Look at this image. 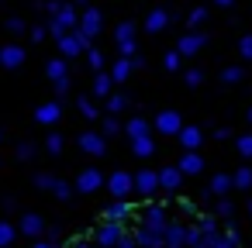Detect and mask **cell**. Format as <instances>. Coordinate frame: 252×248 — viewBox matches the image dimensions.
<instances>
[{"label": "cell", "instance_id": "obj_1", "mask_svg": "<svg viewBox=\"0 0 252 248\" xmlns=\"http://www.w3.org/2000/svg\"><path fill=\"white\" fill-rule=\"evenodd\" d=\"M80 28V11H76V4H63L59 7V14L56 18H49V35L59 42L63 35H69V31H76Z\"/></svg>", "mask_w": 252, "mask_h": 248}, {"label": "cell", "instance_id": "obj_2", "mask_svg": "<svg viewBox=\"0 0 252 248\" xmlns=\"http://www.w3.org/2000/svg\"><path fill=\"white\" fill-rule=\"evenodd\" d=\"M125 238V224H114V220H104L97 231H94V245L97 248H118Z\"/></svg>", "mask_w": 252, "mask_h": 248}, {"label": "cell", "instance_id": "obj_3", "mask_svg": "<svg viewBox=\"0 0 252 248\" xmlns=\"http://www.w3.org/2000/svg\"><path fill=\"white\" fill-rule=\"evenodd\" d=\"M80 52H90V38H87L80 28L59 38V55H63V59H73V55H80Z\"/></svg>", "mask_w": 252, "mask_h": 248}, {"label": "cell", "instance_id": "obj_4", "mask_svg": "<svg viewBox=\"0 0 252 248\" xmlns=\"http://www.w3.org/2000/svg\"><path fill=\"white\" fill-rule=\"evenodd\" d=\"M104 186L111 190V196H114V200H128V196L135 193V176L118 169V172H111V176H107V183H104Z\"/></svg>", "mask_w": 252, "mask_h": 248}, {"label": "cell", "instance_id": "obj_5", "mask_svg": "<svg viewBox=\"0 0 252 248\" xmlns=\"http://www.w3.org/2000/svg\"><path fill=\"white\" fill-rule=\"evenodd\" d=\"M114 42H118V52H121V59H135V25L131 21H121L118 28H114Z\"/></svg>", "mask_w": 252, "mask_h": 248}, {"label": "cell", "instance_id": "obj_6", "mask_svg": "<svg viewBox=\"0 0 252 248\" xmlns=\"http://www.w3.org/2000/svg\"><path fill=\"white\" fill-rule=\"evenodd\" d=\"M45 217L42 214H35V210H28V214H21V224H18V234H25V238H45Z\"/></svg>", "mask_w": 252, "mask_h": 248}, {"label": "cell", "instance_id": "obj_7", "mask_svg": "<svg viewBox=\"0 0 252 248\" xmlns=\"http://www.w3.org/2000/svg\"><path fill=\"white\" fill-rule=\"evenodd\" d=\"M80 31L94 42V38L104 31V14H100L97 7H83V14H80Z\"/></svg>", "mask_w": 252, "mask_h": 248}, {"label": "cell", "instance_id": "obj_8", "mask_svg": "<svg viewBox=\"0 0 252 248\" xmlns=\"http://www.w3.org/2000/svg\"><path fill=\"white\" fill-rule=\"evenodd\" d=\"M104 183H107V179H104V172H100V169H83V172L76 176L73 190H76V193H97Z\"/></svg>", "mask_w": 252, "mask_h": 248}, {"label": "cell", "instance_id": "obj_9", "mask_svg": "<svg viewBox=\"0 0 252 248\" xmlns=\"http://www.w3.org/2000/svg\"><path fill=\"white\" fill-rule=\"evenodd\" d=\"M76 145H80L87 155H107V138H104L100 131H83Z\"/></svg>", "mask_w": 252, "mask_h": 248}, {"label": "cell", "instance_id": "obj_10", "mask_svg": "<svg viewBox=\"0 0 252 248\" xmlns=\"http://www.w3.org/2000/svg\"><path fill=\"white\" fill-rule=\"evenodd\" d=\"M156 131H159V135H180V131H183V117H180L176 110H159Z\"/></svg>", "mask_w": 252, "mask_h": 248}, {"label": "cell", "instance_id": "obj_11", "mask_svg": "<svg viewBox=\"0 0 252 248\" xmlns=\"http://www.w3.org/2000/svg\"><path fill=\"white\" fill-rule=\"evenodd\" d=\"M156 190H159V172H156V169L135 172V193H138V196H152Z\"/></svg>", "mask_w": 252, "mask_h": 248}, {"label": "cell", "instance_id": "obj_12", "mask_svg": "<svg viewBox=\"0 0 252 248\" xmlns=\"http://www.w3.org/2000/svg\"><path fill=\"white\" fill-rule=\"evenodd\" d=\"M204 45H207V35H200V31H187V35L176 42V52H180V55H197Z\"/></svg>", "mask_w": 252, "mask_h": 248}, {"label": "cell", "instance_id": "obj_13", "mask_svg": "<svg viewBox=\"0 0 252 248\" xmlns=\"http://www.w3.org/2000/svg\"><path fill=\"white\" fill-rule=\"evenodd\" d=\"M142 224L152 227V231H166V224H169V220H166V207H162V203H149L145 214H142Z\"/></svg>", "mask_w": 252, "mask_h": 248}, {"label": "cell", "instance_id": "obj_14", "mask_svg": "<svg viewBox=\"0 0 252 248\" xmlns=\"http://www.w3.org/2000/svg\"><path fill=\"white\" fill-rule=\"evenodd\" d=\"M131 238H135V245H138V248H166L162 231H152V227H145V224H138V231H135Z\"/></svg>", "mask_w": 252, "mask_h": 248}, {"label": "cell", "instance_id": "obj_15", "mask_svg": "<svg viewBox=\"0 0 252 248\" xmlns=\"http://www.w3.org/2000/svg\"><path fill=\"white\" fill-rule=\"evenodd\" d=\"M162 241H166V248H187V224H180V220L166 224Z\"/></svg>", "mask_w": 252, "mask_h": 248}, {"label": "cell", "instance_id": "obj_16", "mask_svg": "<svg viewBox=\"0 0 252 248\" xmlns=\"http://www.w3.org/2000/svg\"><path fill=\"white\" fill-rule=\"evenodd\" d=\"M59 117H63V107H59L56 100H49V104H42V107L35 110V121H38L42 128H52V124H59Z\"/></svg>", "mask_w": 252, "mask_h": 248}, {"label": "cell", "instance_id": "obj_17", "mask_svg": "<svg viewBox=\"0 0 252 248\" xmlns=\"http://www.w3.org/2000/svg\"><path fill=\"white\" fill-rule=\"evenodd\" d=\"M176 138H180L183 152H197V148H200V141H204V131H200L197 124H183V131H180Z\"/></svg>", "mask_w": 252, "mask_h": 248}, {"label": "cell", "instance_id": "obj_18", "mask_svg": "<svg viewBox=\"0 0 252 248\" xmlns=\"http://www.w3.org/2000/svg\"><path fill=\"white\" fill-rule=\"evenodd\" d=\"M131 210H135V207H131L128 200H114V203H107V207H104V220H114V224H125V220L131 217Z\"/></svg>", "mask_w": 252, "mask_h": 248}, {"label": "cell", "instance_id": "obj_19", "mask_svg": "<svg viewBox=\"0 0 252 248\" xmlns=\"http://www.w3.org/2000/svg\"><path fill=\"white\" fill-rule=\"evenodd\" d=\"M0 66L4 69H21L25 66V49L21 45H4L0 49Z\"/></svg>", "mask_w": 252, "mask_h": 248}, {"label": "cell", "instance_id": "obj_20", "mask_svg": "<svg viewBox=\"0 0 252 248\" xmlns=\"http://www.w3.org/2000/svg\"><path fill=\"white\" fill-rule=\"evenodd\" d=\"M176 169H180L183 176H200V172H204V159H200L197 152H183V155H180V165H176Z\"/></svg>", "mask_w": 252, "mask_h": 248}, {"label": "cell", "instance_id": "obj_21", "mask_svg": "<svg viewBox=\"0 0 252 248\" xmlns=\"http://www.w3.org/2000/svg\"><path fill=\"white\" fill-rule=\"evenodd\" d=\"M180 183H183V172H180L176 165H169V169H159V190H169V193H176V190H180Z\"/></svg>", "mask_w": 252, "mask_h": 248}, {"label": "cell", "instance_id": "obj_22", "mask_svg": "<svg viewBox=\"0 0 252 248\" xmlns=\"http://www.w3.org/2000/svg\"><path fill=\"white\" fill-rule=\"evenodd\" d=\"M45 76H49L52 83L69 80V66H66V59H63V55H59V59H49V62H45Z\"/></svg>", "mask_w": 252, "mask_h": 248}, {"label": "cell", "instance_id": "obj_23", "mask_svg": "<svg viewBox=\"0 0 252 248\" xmlns=\"http://www.w3.org/2000/svg\"><path fill=\"white\" fill-rule=\"evenodd\" d=\"M149 121L145 117H131L128 124H125V135H128V141H138V138H149Z\"/></svg>", "mask_w": 252, "mask_h": 248}, {"label": "cell", "instance_id": "obj_24", "mask_svg": "<svg viewBox=\"0 0 252 248\" xmlns=\"http://www.w3.org/2000/svg\"><path fill=\"white\" fill-rule=\"evenodd\" d=\"M166 25H169V14H166L162 7H156V11H152V14L145 18V31H149V35H159V31H162Z\"/></svg>", "mask_w": 252, "mask_h": 248}, {"label": "cell", "instance_id": "obj_25", "mask_svg": "<svg viewBox=\"0 0 252 248\" xmlns=\"http://www.w3.org/2000/svg\"><path fill=\"white\" fill-rule=\"evenodd\" d=\"M111 93H114V80H111V73H97V80H94V97L107 100Z\"/></svg>", "mask_w": 252, "mask_h": 248}, {"label": "cell", "instance_id": "obj_26", "mask_svg": "<svg viewBox=\"0 0 252 248\" xmlns=\"http://www.w3.org/2000/svg\"><path fill=\"white\" fill-rule=\"evenodd\" d=\"M231 186H235V179H231V176H224V172H218V176L211 179V193H214V196H221V200H224V193H228Z\"/></svg>", "mask_w": 252, "mask_h": 248}, {"label": "cell", "instance_id": "obj_27", "mask_svg": "<svg viewBox=\"0 0 252 248\" xmlns=\"http://www.w3.org/2000/svg\"><path fill=\"white\" fill-rule=\"evenodd\" d=\"M211 248H238V231H235V227H224V231L214 238Z\"/></svg>", "mask_w": 252, "mask_h": 248}, {"label": "cell", "instance_id": "obj_28", "mask_svg": "<svg viewBox=\"0 0 252 248\" xmlns=\"http://www.w3.org/2000/svg\"><path fill=\"white\" fill-rule=\"evenodd\" d=\"M128 76H131V59H118V62L111 66V80H114V83H125Z\"/></svg>", "mask_w": 252, "mask_h": 248}, {"label": "cell", "instance_id": "obj_29", "mask_svg": "<svg viewBox=\"0 0 252 248\" xmlns=\"http://www.w3.org/2000/svg\"><path fill=\"white\" fill-rule=\"evenodd\" d=\"M156 152V141H152V135L149 138H138V141H131V155H138V159H149Z\"/></svg>", "mask_w": 252, "mask_h": 248}, {"label": "cell", "instance_id": "obj_30", "mask_svg": "<svg viewBox=\"0 0 252 248\" xmlns=\"http://www.w3.org/2000/svg\"><path fill=\"white\" fill-rule=\"evenodd\" d=\"M18 238V224H7V220H0V248H11Z\"/></svg>", "mask_w": 252, "mask_h": 248}, {"label": "cell", "instance_id": "obj_31", "mask_svg": "<svg viewBox=\"0 0 252 248\" xmlns=\"http://www.w3.org/2000/svg\"><path fill=\"white\" fill-rule=\"evenodd\" d=\"M76 107H80V114H83V117H90V121H94V117H100V110H97V104H94L90 97H80V100H76Z\"/></svg>", "mask_w": 252, "mask_h": 248}, {"label": "cell", "instance_id": "obj_32", "mask_svg": "<svg viewBox=\"0 0 252 248\" xmlns=\"http://www.w3.org/2000/svg\"><path fill=\"white\" fill-rule=\"evenodd\" d=\"M125 107H128V97H125V93H111V97H107V110H111V114H121Z\"/></svg>", "mask_w": 252, "mask_h": 248}, {"label": "cell", "instance_id": "obj_33", "mask_svg": "<svg viewBox=\"0 0 252 248\" xmlns=\"http://www.w3.org/2000/svg\"><path fill=\"white\" fill-rule=\"evenodd\" d=\"M231 179H235V186H238V190H249V186H252V169L245 165V169H238Z\"/></svg>", "mask_w": 252, "mask_h": 248}, {"label": "cell", "instance_id": "obj_34", "mask_svg": "<svg viewBox=\"0 0 252 248\" xmlns=\"http://www.w3.org/2000/svg\"><path fill=\"white\" fill-rule=\"evenodd\" d=\"M204 21H207V7H193V11H190V18H187V25H190V28H200Z\"/></svg>", "mask_w": 252, "mask_h": 248}, {"label": "cell", "instance_id": "obj_35", "mask_svg": "<svg viewBox=\"0 0 252 248\" xmlns=\"http://www.w3.org/2000/svg\"><path fill=\"white\" fill-rule=\"evenodd\" d=\"M162 66H166V69H169V73H176V69H180V66H183V55H180V52H176V49H173V52H166V59H162Z\"/></svg>", "mask_w": 252, "mask_h": 248}, {"label": "cell", "instance_id": "obj_36", "mask_svg": "<svg viewBox=\"0 0 252 248\" xmlns=\"http://www.w3.org/2000/svg\"><path fill=\"white\" fill-rule=\"evenodd\" d=\"M242 76H245L242 66H228V69L221 73V83H242Z\"/></svg>", "mask_w": 252, "mask_h": 248}, {"label": "cell", "instance_id": "obj_37", "mask_svg": "<svg viewBox=\"0 0 252 248\" xmlns=\"http://www.w3.org/2000/svg\"><path fill=\"white\" fill-rule=\"evenodd\" d=\"M118 131H125V128L118 124V117H114V114H107V117H104V131H100V135H104V138H111V135H118Z\"/></svg>", "mask_w": 252, "mask_h": 248}, {"label": "cell", "instance_id": "obj_38", "mask_svg": "<svg viewBox=\"0 0 252 248\" xmlns=\"http://www.w3.org/2000/svg\"><path fill=\"white\" fill-rule=\"evenodd\" d=\"M56 179H59V176H49V172H38V176H35L32 183H35L38 190H56Z\"/></svg>", "mask_w": 252, "mask_h": 248}, {"label": "cell", "instance_id": "obj_39", "mask_svg": "<svg viewBox=\"0 0 252 248\" xmlns=\"http://www.w3.org/2000/svg\"><path fill=\"white\" fill-rule=\"evenodd\" d=\"M45 152H49V155H59V152H63V135H49V138H45Z\"/></svg>", "mask_w": 252, "mask_h": 248}, {"label": "cell", "instance_id": "obj_40", "mask_svg": "<svg viewBox=\"0 0 252 248\" xmlns=\"http://www.w3.org/2000/svg\"><path fill=\"white\" fill-rule=\"evenodd\" d=\"M59 200H69L73 196V183H66V179H56V190H52Z\"/></svg>", "mask_w": 252, "mask_h": 248}, {"label": "cell", "instance_id": "obj_41", "mask_svg": "<svg viewBox=\"0 0 252 248\" xmlns=\"http://www.w3.org/2000/svg\"><path fill=\"white\" fill-rule=\"evenodd\" d=\"M214 214H218L221 220H231V214H235V207H231V200H218V207H214Z\"/></svg>", "mask_w": 252, "mask_h": 248}, {"label": "cell", "instance_id": "obj_42", "mask_svg": "<svg viewBox=\"0 0 252 248\" xmlns=\"http://www.w3.org/2000/svg\"><path fill=\"white\" fill-rule=\"evenodd\" d=\"M87 62L100 73V69H104V52H100V49H90V52H87Z\"/></svg>", "mask_w": 252, "mask_h": 248}, {"label": "cell", "instance_id": "obj_43", "mask_svg": "<svg viewBox=\"0 0 252 248\" xmlns=\"http://www.w3.org/2000/svg\"><path fill=\"white\" fill-rule=\"evenodd\" d=\"M35 152H38V148H35L32 141H21V145H18V159H21V162H28V159H35Z\"/></svg>", "mask_w": 252, "mask_h": 248}, {"label": "cell", "instance_id": "obj_44", "mask_svg": "<svg viewBox=\"0 0 252 248\" xmlns=\"http://www.w3.org/2000/svg\"><path fill=\"white\" fill-rule=\"evenodd\" d=\"M238 155L252 159V135H242V138H238Z\"/></svg>", "mask_w": 252, "mask_h": 248}, {"label": "cell", "instance_id": "obj_45", "mask_svg": "<svg viewBox=\"0 0 252 248\" xmlns=\"http://www.w3.org/2000/svg\"><path fill=\"white\" fill-rule=\"evenodd\" d=\"M183 80H187V86H200V83H204V73H200V69H187Z\"/></svg>", "mask_w": 252, "mask_h": 248}, {"label": "cell", "instance_id": "obj_46", "mask_svg": "<svg viewBox=\"0 0 252 248\" xmlns=\"http://www.w3.org/2000/svg\"><path fill=\"white\" fill-rule=\"evenodd\" d=\"M56 86V97H66L69 90H73V80H59V83H52Z\"/></svg>", "mask_w": 252, "mask_h": 248}, {"label": "cell", "instance_id": "obj_47", "mask_svg": "<svg viewBox=\"0 0 252 248\" xmlns=\"http://www.w3.org/2000/svg\"><path fill=\"white\" fill-rule=\"evenodd\" d=\"M238 52H242V59H252V35H245V38H242Z\"/></svg>", "mask_w": 252, "mask_h": 248}, {"label": "cell", "instance_id": "obj_48", "mask_svg": "<svg viewBox=\"0 0 252 248\" xmlns=\"http://www.w3.org/2000/svg\"><path fill=\"white\" fill-rule=\"evenodd\" d=\"M7 31H11V35H21V31H25V21H21V18H11V21H7Z\"/></svg>", "mask_w": 252, "mask_h": 248}, {"label": "cell", "instance_id": "obj_49", "mask_svg": "<svg viewBox=\"0 0 252 248\" xmlns=\"http://www.w3.org/2000/svg\"><path fill=\"white\" fill-rule=\"evenodd\" d=\"M45 35H49V28H45V25H38V28H32V38H35V42H42Z\"/></svg>", "mask_w": 252, "mask_h": 248}, {"label": "cell", "instance_id": "obj_50", "mask_svg": "<svg viewBox=\"0 0 252 248\" xmlns=\"http://www.w3.org/2000/svg\"><path fill=\"white\" fill-rule=\"evenodd\" d=\"M35 248H59V241H52V238H38Z\"/></svg>", "mask_w": 252, "mask_h": 248}, {"label": "cell", "instance_id": "obj_51", "mask_svg": "<svg viewBox=\"0 0 252 248\" xmlns=\"http://www.w3.org/2000/svg\"><path fill=\"white\" fill-rule=\"evenodd\" d=\"M118 248H138V245H135V238H131V234H125V238H121V245H118Z\"/></svg>", "mask_w": 252, "mask_h": 248}, {"label": "cell", "instance_id": "obj_52", "mask_svg": "<svg viewBox=\"0 0 252 248\" xmlns=\"http://www.w3.org/2000/svg\"><path fill=\"white\" fill-rule=\"evenodd\" d=\"M73 248H94V245H90V241H83V238H76V241H73Z\"/></svg>", "mask_w": 252, "mask_h": 248}, {"label": "cell", "instance_id": "obj_53", "mask_svg": "<svg viewBox=\"0 0 252 248\" xmlns=\"http://www.w3.org/2000/svg\"><path fill=\"white\" fill-rule=\"evenodd\" d=\"M214 4H218V7H231V4H235V0H214Z\"/></svg>", "mask_w": 252, "mask_h": 248}, {"label": "cell", "instance_id": "obj_54", "mask_svg": "<svg viewBox=\"0 0 252 248\" xmlns=\"http://www.w3.org/2000/svg\"><path fill=\"white\" fill-rule=\"evenodd\" d=\"M76 4H83V7H90V0H76Z\"/></svg>", "mask_w": 252, "mask_h": 248}, {"label": "cell", "instance_id": "obj_55", "mask_svg": "<svg viewBox=\"0 0 252 248\" xmlns=\"http://www.w3.org/2000/svg\"><path fill=\"white\" fill-rule=\"evenodd\" d=\"M249 121H252V107H249Z\"/></svg>", "mask_w": 252, "mask_h": 248}, {"label": "cell", "instance_id": "obj_56", "mask_svg": "<svg viewBox=\"0 0 252 248\" xmlns=\"http://www.w3.org/2000/svg\"><path fill=\"white\" fill-rule=\"evenodd\" d=\"M249 210H252V203H249Z\"/></svg>", "mask_w": 252, "mask_h": 248}]
</instances>
